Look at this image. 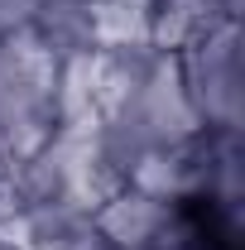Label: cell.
Instances as JSON below:
<instances>
[{
  "instance_id": "cell-1",
  "label": "cell",
  "mask_w": 245,
  "mask_h": 250,
  "mask_svg": "<svg viewBox=\"0 0 245 250\" xmlns=\"http://www.w3.org/2000/svg\"><path fill=\"white\" fill-rule=\"evenodd\" d=\"M62 58L39 34L0 39V149L10 164L29 159L53 135V96Z\"/></svg>"
},
{
  "instance_id": "cell-2",
  "label": "cell",
  "mask_w": 245,
  "mask_h": 250,
  "mask_svg": "<svg viewBox=\"0 0 245 250\" xmlns=\"http://www.w3.org/2000/svg\"><path fill=\"white\" fill-rule=\"evenodd\" d=\"M178 72L202 130L241 135V20H226L197 43H187L178 53Z\"/></svg>"
},
{
  "instance_id": "cell-3",
  "label": "cell",
  "mask_w": 245,
  "mask_h": 250,
  "mask_svg": "<svg viewBox=\"0 0 245 250\" xmlns=\"http://www.w3.org/2000/svg\"><path fill=\"white\" fill-rule=\"evenodd\" d=\"M92 236L101 250H168L178 246V207L121 183L92 212Z\"/></svg>"
},
{
  "instance_id": "cell-4",
  "label": "cell",
  "mask_w": 245,
  "mask_h": 250,
  "mask_svg": "<svg viewBox=\"0 0 245 250\" xmlns=\"http://www.w3.org/2000/svg\"><path fill=\"white\" fill-rule=\"evenodd\" d=\"M226 20H241V0H154L149 15V48L183 53L202 34H212Z\"/></svg>"
},
{
  "instance_id": "cell-5",
  "label": "cell",
  "mask_w": 245,
  "mask_h": 250,
  "mask_svg": "<svg viewBox=\"0 0 245 250\" xmlns=\"http://www.w3.org/2000/svg\"><path fill=\"white\" fill-rule=\"evenodd\" d=\"M29 34H39L58 58L92 53V0H34Z\"/></svg>"
},
{
  "instance_id": "cell-6",
  "label": "cell",
  "mask_w": 245,
  "mask_h": 250,
  "mask_svg": "<svg viewBox=\"0 0 245 250\" xmlns=\"http://www.w3.org/2000/svg\"><path fill=\"white\" fill-rule=\"evenodd\" d=\"M34 24V0H0V39H15Z\"/></svg>"
},
{
  "instance_id": "cell-7",
  "label": "cell",
  "mask_w": 245,
  "mask_h": 250,
  "mask_svg": "<svg viewBox=\"0 0 245 250\" xmlns=\"http://www.w3.org/2000/svg\"><path fill=\"white\" fill-rule=\"evenodd\" d=\"M168 250H187V246H168Z\"/></svg>"
}]
</instances>
